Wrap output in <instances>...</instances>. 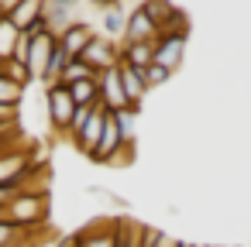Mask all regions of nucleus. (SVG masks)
I'll return each instance as SVG.
<instances>
[{
    "instance_id": "9d476101",
    "label": "nucleus",
    "mask_w": 251,
    "mask_h": 247,
    "mask_svg": "<svg viewBox=\"0 0 251 247\" xmlns=\"http://www.w3.org/2000/svg\"><path fill=\"white\" fill-rule=\"evenodd\" d=\"M117 76H121V86H124V96H127V103L134 107V110H141V100H145V93H148V86H145V69H134L131 62H117Z\"/></svg>"
},
{
    "instance_id": "f8f14e48",
    "label": "nucleus",
    "mask_w": 251,
    "mask_h": 247,
    "mask_svg": "<svg viewBox=\"0 0 251 247\" xmlns=\"http://www.w3.org/2000/svg\"><path fill=\"white\" fill-rule=\"evenodd\" d=\"M124 24H127V11H121V4L100 7V35H107L114 42H124Z\"/></svg>"
},
{
    "instance_id": "a211bd4d",
    "label": "nucleus",
    "mask_w": 251,
    "mask_h": 247,
    "mask_svg": "<svg viewBox=\"0 0 251 247\" xmlns=\"http://www.w3.org/2000/svg\"><path fill=\"white\" fill-rule=\"evenodd\" d=\"M4 76L14 83V86H21V90H28L35 79H31V72H28V66L25 62H18V59H7L4 62Z\"/></svg>"
},
{
    "instance_id": "393cba45",
    "label": "nucleus",
    "mask_w": 251,
    "mask_h": 247,
    "mask_svg": "<svg viewBox=\"0 0 251 247\" xmlns=\"http://www.w3.org/2000/svg\"><path fill=\"white\" fill-rule=\"evenodd\" d=\"M0 76H4V62H0Z\"/></svg>"
},
{
    "instance_id": "dca6fc26",
    "label": "nucleus",
    "mask_w": 251,
    "mask_h": 247,
    "mask_svg": "<svg viewBox=\"0 0 251 247\" xmlns=\"http://www.w3.org/2000/svg\"><path fill=\"white\" fill-rule=\"evenodd\" d=\"M114 120H117V127H121L124 144L131 148V144H134V137H138V110H134V107H127V110L114 113Z\"/></svg>"
},
{
    "instance_id": "1a4fd4ad",
    "label": "nucleus",
    "mask_w": 251,
    "mask_h": 247,
    "mask_svg": "<svg viewBox=\"0 0 251 247\" xmlns=\"http://www.w3.org/2000/svg\"><path fill=\"white\" fill-rule=\"evenodd\" d=\"M97 83H100V107H103L107 113H121V110H127V107H131V103H127V96H124V86H121L117 69H110V72L97 76Z\"/></svg>"
},
{
    "instance_id": "6e6552de",
    "label": "nucleus",
    "mask_w": 251,
    "mask_h": 247,
    "mask_svg": "<svg viewBox=\"0 0 251 247\" xmlns=\"http://www.w3.org/2000/svg\"><path fill=\"white\" fill-rule=\"evenodd\" d=\"M186 59V35H158L155 42V66H165L169 72H176Z\"/></svg>"
},
{
    "instance_id": "f257e3e1",
    "label": "nucleus",
    "mask_w": 251,
    "mask_h": 247,
    "mask_svg": "<svg viewBox=\"0 0 251 247\" xmlns=\"http://www.w3.org/2000/svg\"><path fill=\"white\" fill-rule=\"evenodd\" d=\"M49 213H52V202H49V182L42 185H31L25 192H18L14 199H7L0 206V220L18 226V230H42L49 226Z\"/></svg>"
},
{
    "instance_id": "0eeeda50",
    "label": "nucleus",
    "mask_w": 251,
    "mask_h": 247,
    "mask_svg": "<svg viewBox=\"0 0 251 247\" xmlns=\"http://www.w3.org/2000/svg\"><path fill=\"white\" fill-rule=\"evenodd\" d=\"M138 42H158V28L141 11V4H134L127 11V24H124V42L121 45H138Z\"/></svg>"
},
{
    "instance_id": "9b49d317",
    "label": "nucleus",
    "mask_w": 251,
    "mask_h": 247,
    "mask_svg": "<svg viewBox=\"0 0 251 247\" xmlns=\"http://www.w3.org/2000/svg\"><path fill=\"white\" fill-rule=\"evenodd\" d=\"M97 31H93V24H86V21H79V24H73L69 31H62L59 35V45H62V52L69 55V59H79L83 52H86V45H90V38H93Z\"/></svg>"
},
{
    "instance_id": "b1692460",
    "label": "nucleus",
    "mask_w": 251,
    "mask_h": 247,
    "mask_svg": "<svg viewBox=\"0 0 251 247\" xmlns=\"http://www.w3.org/2000/svg\"><path fill=\"white\" fill-rule=\"evenodd\" d=\"M189 247H206V244H189Z\"/></svg>"
},
{
    "instance_id": "f3484780",
    "label": "nucleus",
    "mask_w": 251,
    "mask_h": 247,
    "mask_svg": "<svg viewBox=\"0 0 251 247\" xmlns=\"http://www.w3.org/2000/svg\"><path fill=\"white\" fill-rule=\"evenodd\" d=\"M25 103V90L14 86L7 76H0V107H11V110H21Z\"/></svg>"
},
{
    "instance_id": "4468645a",
    "label": "nucleus",
    "mask_w": 251,
    "mask_h": 247,
    "mask_svg": "<svg viewBox=\"0 0 251 247\" xmlns=\"http://www.w3.org/2000/svg\"><path fill=\"white\" fill-rule=\"evenodd\" d=\"M69 93H73V103H76L79 110H86V107H97V103H100V83H97V79L73 83V86H69Z\"/></svg>"
},
{
    "instance_id": "ddd939ff",
    "label": "nucleus",
    "mask_w": 251,
    "mask_h": 247,
    "mask_svg": "<svg viewBox=\"0 0 251 247\" xmlns=\"http://www.w3.org/2000/svg\"><path fill=\"white\" fill-rule=\"evenodd\" d=\"M121 59L131 62L134 69H148L155 62V42H138V45H121Z\"/></svg>"
},
{
    "instance_id": "aec40b11",
    "label": "nucleus",
    "mask_w": 251,
    "mask_h": 247,
    "mask_svg": "<svg viewBox=\"0 0 251 247\" xmlns=\"http://www.w3.org/2000/svg\"><path fill=\"white\" fill-rule=\"evenodd\" d=\"M169 79H172V72H169L165 66H155V62H151V66L145 69V86H148V90H155V86H165Z\"/></svg>"
},
{
    "instance_id": "423d86ee",
    "label": "nucleus",
    "mask_w": 251,
    "mask_h": 247,
    "mask_svg": "<svg viewBox=\"0 0 251 247\" xmlns=\"http://www.w3.org/2000/svg\"><path fill=\"white\" fill-rule=\"evenodd\" d=\"M28 38H31V42H28V59H25V66H28L31 79H35V83H42V79H45V72H49V62H52V52H55L59 38H55L52 31L28 35Z\"/></svg>"
},
{
    "instance_id": "7ed1b4c3",
    "label": "nucleus",
    "mask_w": 251,
    "mask_h": 247,
    "mask_svg": "<svg viewBox=\"0 0 251 247\" xmlns=\"http://www.w3.org/2000/svg\"><path fill=\"white\" fill-rule=\"evenodd\" d=\"M76 113H79V107L73 103L69 86L55 83V86H49V90H45V120H49V127H52L59 137H69Z\"/></svg>"
},
{
    "instance_id": "39448f33",
    "label": "nucleus",
    "mask_w": 251,
    "mask_h": 247,
    "mask_svg": "<svg viewBox=\"0 0 251 247\" xmlns=\"http://www.w3.org/2000/svg\"><path fill=\"white\" fill-rule=\"evenodd\" d=\"M79 62L83 66H90L97 76H103V72H110V69H117V62H121V42H114V38H107V35H93L90 38V45H86V52L79 55Z\"/></svg>"
},
{
    "instance_id": "2eb2a0df",
    "label": "nucleus",
    "mask_w": 251,
    "mask_h": 247,
    "mask_svg": "<svg viewBox=\"0 0 251 247\" xmlns=\"http://www.w3.org/2000/svg\"><path fill=\"white\" fill-rule=\"evenodd\" d=\"M18 38H21V31L0 14V62H7V59H14V48H18Z\"/></svg>"
},
{
    "instance_id": "412c9836",
    "label": "nucleus",
    "mask_w": 251,
    "mask_h": 247,
    "mask_svg": "<svg viewBox=\"0 0 251 247\" xmlns=\"http://www.w3.org/2000/svg\"><path fill=\"white\" fill-rule=\"evenodd\" d=\"M21 237H25V230H18V226H11V223L0 220V247H14Z\"/></svg>"
},
{
    "instance_id": "6ab92c4d",
    "label": "nucleus",
    "mask_w": 251,
    "mask_h": 247,
    "mask_svg": "<svg viewBox=\"0 0 251 247\" xmlns=\"http://www.w3.org/2000/svg\"><path fill=\"white\" fill-rule=\"evenodd\" d=\"M83 79H97V72L90 69V66H83L79 59H69V66H66V72H62V86H73V83H83Z\"/></svg>"
},
{
    "instance_id": "f03ea898",
    "label": "nucleus",
    "mask_w": 251,
    "mask_h": 247,
    "mask_svg": "<svg viewBox=\"0 0 251 247\" xmlns=\"http://www.w3.org/2000/svg\"><path fill=\"white\" fill-rule=\"evenodd\" d=\"M35 168H38V151L35 144H28V137H18L0 148V185L28 182Z\"/></svg>"
},
{
    "instance_id": "4be33fe9",
    "label": "nucleus",
    "mask_w": 251,
    "mask_h": 247,
    "mask_svg": "<svg viewBox=\"0 0 251 247\" xmlns=\"http://www.w3.org/2000/svg\"><path fill=\"white\" fill-rule=\"evenodd\" d=\"M18 137H25L21 124H0V148L11 144V141H18Z\"/></svg>"
},
{
    "instance_id": "20e7f679",
    "label": "nucleus",
    "mask_w": 251,
    "mask_h": 247,
    "mask_svg": "<svg viewBox=\"0 0 251 247\" xmlns=\"http://www.w3.org/2000/svg\"><path fill=\"white\" fill-rule=\"evenodd\" d=\"M103 120H107V110L97 103V107H86V110H79L76 113V120H73V131H69V137L66 141H73L76 144V151H83L86 158L97 151V141H100V134H103Z\"/></svg>"
},
{
    "instance_id": "5701e85b",
    "label": "nucleus",
    "mask_w": 251,
    "mask_h": 247,
    "mask_svg": "<svg viewBox=\"0 0 251 247\" xmlns=\"http://www.w3.org/2000/svg\"><path fill=\"white\" fill-rule=\"evenodd\" d=\"M18 4H21V0H0V14H11Z\"/></svg>"
}]
</instances>
